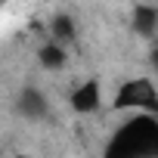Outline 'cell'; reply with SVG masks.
Segmentation results:
<instances>
[{
  "label": "cell",
  "instance_id": "cell-1",
  "mask_svg": "<svg viewBox=\"0 0 158 158\" xmlns=\"http://www.w3.org/2000/svg\"><path fill=\"white\" fill-rule=\"evenodd\" d=\"M112 158H155L158 155V118L155 112H133L109 139Z\"/></svg>",
  "mask_w": 158,
  "mask_h": 158
},
{
  "label": "cell",
  "instance_id": "cell-2",
  "mask_svg": "<svg viewBox=\"0 0 158 158\" xmlns=\"http://www.w3.org/2000/svg\"><path fill=\"white\" fill-rule=\"evenodd\" d=\"M115 112H158V93L152 77H130L124 81L112 99Z\"/></svg>",
  "mask_w": 158,
  "mask_h": 158
},
{
  "label": "cell",
  "instance_id": "cell-3",
  "mask_svg": "<svg viewBox=\"0 0 158 158\" xmlns=\"http://www.w3.org/2000/svg\"><path fill=\"white\" fill-rule=\"evenodd\" d=\"M68 106H71V112H77V115H96V112L102 109V84L96 81V77L77 84V87L68 93Z\"/></svg>",
  "mask_w": 158,
  "mask_h": 158
},
{
  "label": "cell",
  "instance_id": "cell-4",
  "mask_svg": "<svg viewBox=\"0 0 158 158\" xmlns=\"http://www.w3.org/2000/svg\"><path fill=\"white\" fill-rule=\"evenodd\" d=\"M16 112L28 121H44V118H50V102L37 87H25L16 99Z\"/></svg>",
  "mask_w": 158,
  "mask_h": 158
},
{
  "label": "cell",
  "instance_id": "cell-5",
  "mask_svg": "<svg viewBox=\"0 0 158 158\" xmlns=\"http://www.w3.org/2000/svg\"><path fill=\"white\" fill-rule=\"evenodd\" d=\"M47 37L68 47V44L77 37V22H74L68 13H56V16L50 19V25H47Z\"/></svg>",
  "mask_w": 158,
  "mask_h": 158
},
{
  "label": "cell",
  "instance_id": "cell-6",
  "mask_svg": "<svg viewBox=\"0 0 158 158\" xmlns=\"http://www.w3.org/2000/svg\"><path fill=\"white\" fill-rule=\"evenodd\" d=\"M130 25H133V31H136L139 37L149 40V37L155 34V28H158V10H155L152 3H139V6H133Z\"/></svg>",
  "mask_w": 158,
  "mask_h": 158
},
{
  "label": "cell",
  "instance_id": "cell-7",
  "mask_svg": "<svg viewBox=\"0 0 158 158\" xmlns=\"http://www.w3.org/2000/svg\"><path fill=\"white\" fill-rule=\"evenodd\" d=\"M65 59H68L65 44H56V40H50V37H47V44H40V50H37V62H40V68H47V71L65 68Z\"/></svg>",
  "mask_w": 158,
  "mask_h": 158
}]
</instances>
